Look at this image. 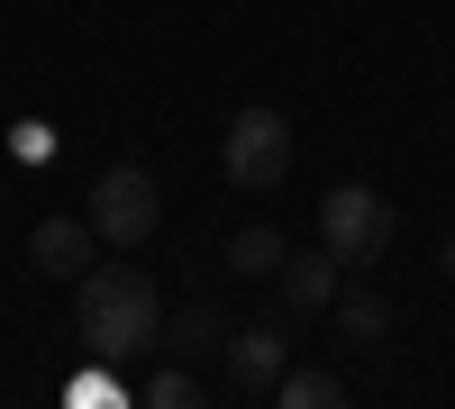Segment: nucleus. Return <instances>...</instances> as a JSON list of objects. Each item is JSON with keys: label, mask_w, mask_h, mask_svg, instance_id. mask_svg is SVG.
Instances as JSON below:
<instances>
[{"label": "nucleus", "mask_w": 455, "mask_h": 409, "mask_svg": "<svg viewBox=\"0 0 455 409\" xmlns=\"http://www.w3.org/2000/svg\"><path fill=\"white\" fill-rule=\"evenodd\" d=\"M337 327H347L355 346H383L392 337V310L373 301V291H337Z\"/></svg>", "instance_id": "nucleus-10"}, {"label": "nucleus", "mask_w": 455, "mask_h": 409, "mask_svg": "<svg viewBox=\"0 0 455 409\" xmlns=\"http://www.w3.org/2000/svg\"><path fill=\"white\" fill-rule=\"evenodd\" d=\"M283 255H291V237H283V228H237L228 264H237L246 282H274V273H283Z\"/></svg>", "instance_id": "nucleus-8"}, {"label": "nucleus", "mask_w": 455, "mask_h": 409, "mask_svg": "<svg viewBox=\"0 0 455 409\" xmlns=\"http://www.w3.org/2000/svg\"><path fill=\"white\" fill-rule=\"evenodd\" d=\"M437 264H446V282H455V228H446V246H437Z\"/></svg>", "instance_id": "nucleus-13"}, {"label": "nucleus", "mask_w": 455, "mask_h": 409, "mask_svg": "<svg viewBox=\"0 0 455 409\" xmlns=\"http://www.w3.org/2000/svg\"><path fill=\"white\" fill-rule=\"evenodd\" d=\"M228 364H237V382H246V391H274V382H283V364H291L283 319H246L237 337H228Z\"/></svg>", "instance_id": "nucleus-6"}, {"label": "nucleus", "mask_w": 455, "mask_h": 409, "mask_svg": "<svg viewBox=\"0 0 455 409\" xmlns=\"http://www.w3.org/2000/svg\"><path fill=\"white\" fill-rule=\"evenodd\" d=\"M156 218H164V192H156L146 164H109L92 182V228H100V246H146Z\"/></svg>", "instance_id": "nucleus-4"}, {"label": "nucleus", "mask_w": 455, "mask_h": 409, "mask_svg": "<svg viewBox=\"0 0 455 409\" xmlns=\"http://www.w3.org/2000/svg\"><path fill=\"white\" fill-rule=\"evenodd\" d=\"M283 310H300V319H319V310H337V282H347V264L319 246V255H283Z\"/></svg>", "instance_id": "nucleus-7"}, {"label": "nucleus", "mask_w": 455, "mask_h": 409, "mask_svg": "<svg viewBox=\"0 0 455 409\" xmlns=\"http://www.w3.org/2000/svg\"><path fill=\"white\" fill-rule=\"evenodd\" d=\"M92 246H100V228H92V218H36L28 264L46 273V282H83V273H92Z\"/></svg>", "instance_id": "nucleus-5"}, {"label": "nucleus", "mask_w": 455, "mask_h": 409, "mask_svg": "<svg viewBox=\"0 0 455 409\" xmlns=\"http://www.w3.org/2000/svg\"><path fill=\"white\" fill-rule=\"evenodd\" d=\"M319 246H328L347 273L383 264V246H392V209H383V192H364V182H337V192L319 201Z\"/></svg>", "instance_id": "nucleus-3"}, {"label": "nucleus", "mask_w": 455, "mask_h": 409, "mask_svg": "<svg viewBox=\"0 0 455 409\" xmlns=\"http://www.w3.org/2000/svg\"><path fill=\"white\" fill-rule=\"evenodd\" d=\"M156 400H164V409H201V382H192V374H164Z\"/></svg>", "instance_id": "nucleus-12"}, {"label": "nucleus", "mask_w": 455, "mask_h": 409, "mask_svg": "<svg viewBox=\"0 0 455 409\" xmlns=\"http://www.w3.org/2000/svg\"><path fill=\"white\" fill-rule=\"evenodd\" d=\"M164 346L173 355H210V346H228V319L219 310H182V319H164Z\"/></svg>", "instance_id": "nucleus-11"}, {"label": "nucleus", "mask_w": 455, "mask_h": 409, "mask_svg": "<svg viewBox=\"0 0 455 409\" xmlns=\"http://www.w3.org/2000/svg\"><path fill=\"white\" fill-rule=\"evenodd\" d=\"M274 400H283V409H337V400H347V382H337V374H319V364H283Z\"/></svg>", "instance_id": "nucleus-9"}, {"label": "nucleus", "mask_w": 455, "mask_h": 409, "mask_svg": "<svg viewBox=\"0 0 455 409\" xmlns=\"http://www.w3.org/2000/svg\"><path fill=\"white\" fill-rule=\"evenodd\" d=\"M219 173L237 182V192H283V173H291V119L283 109H237L228 119V146H219Z\"/></svg>", "instance_id": "nucleus-2"}, {"label": "nucleus", "mask_w": 455, "mask_h": 409, "mask_svg": "<svg viewBox=\"0 0 455 409\" xmlns=\"http://www.w3.org/2000/svg\"><path fill=\"white\" fill-rule=\"evenodd\" d=\"M73 319L100 355H128L146 337H164V301H156V273L146 264H92L73 282Z\"/></svg>", "instance_id": "nucleus-1"}]
</instances>
